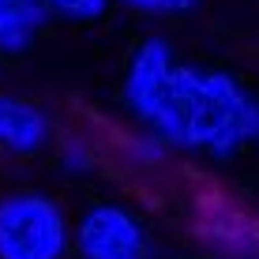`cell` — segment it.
Returning <instances> with one entry per match:
<instances>
[{"label": "cell", "mask_w": 259, "mask_h": 259, "mask_svg": "<svg viewBox=\"0 0 259 259\" xmlns=\"http://www.w3.org/2000/svg\"><path fill=\"white\" fill-rule=\"evenodd\" d=\"M259 136V105L252 94L210 68H177L169 71V139L229 154L244 139Z\"/></svg>", "instance_id": "1"}, {"label": "cell", "mask_w": 259, "mask_h": 259, "mask_svg": "<svg viewBox=\"0 0 259 259\" xmlns=\"http://www.w3.org/2000/svg\"><path fill=\"white\" fill-rule=\"evenodd\" d=\"M68 248L64 214L46 195L0 199V259H60Z\"/></svg>", "instance_id": "2"}, {"label": "cell", "mask_w": 259, "mask_h": 259, "mask_svg": "<svg viewBox=\"0 0 259 259\" xmlns=\"http://www.w3.org/2000/svg\"><path fill=\"white\" fill-rule=\"evenodd\" d=\"M169 71H173V57H169V41L150 38L143 41L139 53L128 64V79H124V98L147 124H154L162 136H169Z\"/></svg>", "instance_id": "3"}, {"label": "cell", "mask_w": 259, "mask_h": 259, "mask_svg": "<svg viewBox=\"0 0 259 259\" xmlns=\"http://www.w3.org/2000/svg\"><path fill=\"white\" fill-rule=\"evenodd\" d=\"M79 252L83 259H147V237L128 210L102 203L79 226Z\"/></svg>", "instance_id": "4"}, {"label": "cell", "mask_w": 259, "mask_h": 259, "mask_svg": "<svg viewBox=\"0 0 259 259\" xmlns=\"http://www.w3.org/2000/svg\"><path fill=\"white\" fill-rule=\"evenodd\" d=\"M195 229L207 244L222 248L233 259H259V222L252 214H240L237 207H229L226 199H210L199 203V218Z\"/></svg>", "instance_id": "5"}, {"label": "cell", "mask_w": 259, "mask_h": 259, "mask_svg": "<svg viewBox=\"0 0 259 259\" xmlns=\"http://www.w3.org/2000/svg\"><path fill=\"white\" fill-rule=\"evenodd\" d=\"M49 139V120L38 105L19 98H0V147L15 154H34Z\"/></svg>", "instance_id": "6"}, {"label": "cell", "mask_w": 259, "mask_h": 259, "mask_svg": "<svg viewBox=\"0 0 259 259\" xmlns=\"http://www.w3.org/2000/svg\"><path fill=\"white\" fill-rule=\"evenodd\" d=\"M46 26V4L41 0H0V49L19 53L26 41Z\"/></svg>", "instance_id": "7"}, {"label": "cell", "mask_w": 259, "mask_h": 259, "mask_svg": "<svg viewBox=\"0 0 259 259\" xmlns=\"http://www.w3.org/2000/svg\"><path fill=\"white\" fill-rule=\"evenodd\" d=\"M41 4L68 19H98L105 12V0H41Z\"/></svg>", "instance_id": "8"}]
</instances>
